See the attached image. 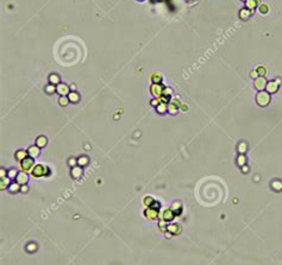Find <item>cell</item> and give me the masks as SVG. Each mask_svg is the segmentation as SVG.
<instances>
[{
  "label": "cell",
  "mask_w": 282,
  "mask_h": 265,
  "mask_svg": "<svg viewBox=\"0 0 282 265\" xmlns=\"http://www.w3.org/2000/svg\"><path fill=\"white\" fill-rule=\"evenodd\" d=\"M270 100H271V94H269L267 90H261V92H257L256 94V102L260 107H267L269 104H270Z\"/></svg>",
  "instance_id": "6da1fadb"
},
{
  "label": "cell",
  "mask_w": 282,
  "mask_h": 265,
  "mask_svg": "<svg viewBox=\"0 0 282 265\" xmlns=\"http://www.w3.org/2000/svg\"><path fill=\"white\" fill-rule=\"evenodd\" d=\"M31 175L36 178H40V177H43V176H48L50 175V169L46 167V165H43V164H36L32 171H31Z\"/></svg>",
  "instance_id": "7a4b0ae2"
},
{
  "label": "cell",
  "mask_w": 282,
  "mask_h": 265,
  "mask_svg": "<svg viewBox=\"0 0 282 265\" xmlns=\"http://www.w3.org/2000/svg\"><path fill=\"white\" fill-rule=\"evenodd\" d=\"M19 163H20V169H22V171L31 172L33 167H35V158H32V157L29 156V157H26L25 159H23V161L19 162Z\"/></svg>",
  "instance_id": "3957f363"
},
{
  "label": "cell",
  "mask_w": 282,
  "mask_h": 265,
  "mask_svg": "<svg viewBox=\"0 0 282 265\" xmlns=\"http://www.w3.org/2000/svg\"><path fill=\"white\" fill-rule=\"evenodd\" d=\"M180 106H181V101L177 97H173L170 99L169 104H168V112L170 114H176L177 111L180 110Z\"/></svg>",
  "instance_id": "277c9868"
},
{
  "label": "cell",
  "mask_w": 282,
  "mask_h": 265,
  "mask_svg": "<svg viewBox=\"0 0 282 265\" xmlns=\"http://www.w3.org/2000/svg\"><path fill=\"white\" fill-rule=\"evenodd\" d=\"M163 89H164V86L162 83H153L150 86V93L151 95H154V98H160L163 95Z\"/></svg>",
  "instance_id": "5b68a950"
},
{
  "label": "cell",
  "mask_w": 282,
  "mask_h": 265,
  "mask_svg": "<svg viewBox=\"0 0 282 265\" xmlns=\"http://www.w3.org/2000/svg\"><path fill=\"white\" fill-rule=\"evenodd\" d=\"M267 83H268V81H267V79H266L264 76H258L257 79H255L254 80V87L258 90V92L266 90Z\"/></svg>",
  "instance_id": "8992f818"
},
{
  "label": "cell",
  "mask_w": 282,
  "mask_h": 265,
  "mask_svg": "<svg viewBox=\"0 0 282 265\" xmlns=\"http://www.w3.org/2000/svg\"><path fill=\"white\" fill-rule=\"evenodd\" d=\"M160 215V209H155V208H151V207H146V209L144 210V216L148 219V220H157Z\"/></svg>",
  "instance_id": "52a82bcc"
},
{
  "label": "cell",
  "mask_w": 282,
  "mask_h": 265,
  "mask_svg": "<svg viewBox=\"0 0 282 265\" xmlns=\"http://www.w3.org/2000/svg\"><path fill=\"white\" fill-rule=\"evenodd\" d=\"M56 93L60 94L61 97H68V94L70 93V87L64 82H61L60 84L56 86Z\"/></svg>",
  "instance_id": "ba28073f"
},
{
  "label": "cell",
  "mask_w": 282,
  "mask_h": 265,
  "mask_svg": "<svg viewBox=\"0 0 282 265\" xmlns=\"http://www.w3.org/2000/svg\"><path fill=\"white\" fill-rule=\"evenodd\" d=\"M279 88H280V84L277 83L275 80H270V81H268V83H267L266 90L268 92L269 94H275L279 90Z\"/></svg>",
  "instance_id": "9c48e42d"
},
{
  "label": "cell",
  "mask_w": 282,
  "mask_h": 265,
  "mask_svg": "<svg viewBox=\"0 0 282 265\" xmlns=\"http://www.w3.org/2000/svg\"><path fill=\"white\" fill-rule=\"evenodd\" d=\"M175 214H174V212L171 210V208H166V209L162 212V219L161 220H164V221H167V223H169V221H173L174 219H175Z\"/></svg>",
  "instance_id": "30bf717a"
},
{
  "label": "cell",
  "mask_w": 282,
  "mask_h": 265,
  "mask_svg": "<svg viewBox=\"0 0 282 265\" xmlns=\"http://www.w3.org/2000/svg\"><path fill=\"white\" fill-rule=\"evenodd\" d=\"M29 181V176H28V172L25 171H19L18 172V176L15 177V182H18L20 185H24L26 184Z\"/></svg>",
  "instance_id": "8fae6325"
},
{
  "label": "cell",
  "mask_w": 282,
  "mask_h": 265,
  "mask_svg": "<svg viewBox=\"0 0 282 265\" xmlns=\"http://www.w3.org/2000/svg\"><path fill=\"white\" fill-rule=\"evenodd\" d=\"M181 231H182V227L179 223H170V225H168V232H170L173 236L180 234Z\"/></svg>",
  "instance_id": "7c38bea8"
},
{
  "label": "cell",
  "mask_w": 282,
  "mask_h": 265,
  "mask_svg": "<svg viewBox=\"0 0 282 265\" xmlns=\"http://www.w3.org/2000/svg\"><path fill=\"white\" fill-rule=\"evenodd\" d=\"M82 174H84L82 167H80V165H76V167L71 168L70 175H71V177H73V178H75V180H79V178H81Z\"/></svg>",
  "instance_id": "4fadbf2b"
},
{
  "label": "cell",
  "mask_w": 282,
  "mask_h": 265,
  "mask_svg": "<svg viewBox=\"0 0 282 265\" xmlns=\"http://www.w3.org/2000/svg\"><path fill=\"white\" fill-rule=\"evenodd\" d=\"M28 154L30 157L32 158H37L40 155H41V148H38L36 144L35 145H31L28 149Z\"/></svg>",
  "instance_id": "5bb4252c"
},
{
  "label": "cell",
  "mask_w": 282,
  "mask_h": 265,
  "mask_svg": "<svg viewBox=\"0 0 282 265\" xmlns=\"http://www.w3.org/2000/svg\"><path fill=\"white\" fill-rule=\"evenodd\" d=\"M253 13H254V12L250 11L248 7H243V8H240V11H239V18L242 20H248V19L251 17V14Z\"/></svg>",
  "instance_id": "9a60e30c"
},
{
  "label": "cell",
  "mask_w": 282,
  "mask_h": 265,
  "mask_svg": "<svg viewBox=\"0 0 282 265\" xmlns=\"http://www.w3.org/2000/svg\"><path fill=\"white\" fill-rule=\"evenodd\" d=\"M48 80H49V83L54 84V86H57V84L61 83V76L56 73H51L49 75V77H48Z\"/></svg>",
  "instance_id": "2e32d148"
},
{
  "label": "cell",
  "mask_w": 282,
  "mask_h": 265,
  "mask_svg": "<svg viewBox=\"0 0 282 265\" xmlns=\"http://www.w3.org/2000/svg\"><path fill=\"white\" fill-rule=\"evenodd\" d=\"M245 5H246V7H248L250 11L255 12V10L257 8V6L261 5V0H246V1H245Z\"/></svg>",
  "instance_id": "e0dca14e"
},
{
  "label": "cell",
  "mask_w": 282,
  "mask_h": 265,
  "mask_svg": "<svg viewBox=\"0 0 282 265\" xmlns=\"http://www.w3.org/2000/svg\"><path fill=\"white\" fill-rule=\"evenodd\" d=\"M170 208L174 212L175 215H180L182 213V203L180 201H175V202H173V205H171Z\"/></svg>",
  "instance_id": "ac0fdd59"
},
{
  "label": "cell",
  "mask_w": 282,
  "mask_h": 265,
  "mask_svg": "<svg viewBox=\"0 0 282 265\" xmlns=\"http://www.w3.org/2000/svg\"><path fill=\"white\" fill-rule=\"evenodd\" d=\"M150 80H151V82H153V83H162L163 76H162V74H161V73H158V71H154V73L151 74V76H150Z\"/></svg>",
  "instance_id": "d6986e66"
},
{
  "label": "cell",
  "mask_w": 282,
  "mask_h": 265,
  "mask_svg": "<svg viewBox=\"0 0 282 265\" xmlns=\"http://www.w3.org/2000/svg\"><path fill=\"white\" fill-rule=\"evenodd\" d=\"M14 156H15V159L18 162H22L23 159H25L26 157H29L28 150H17Z\"/></svg>",
  "instance_id": "ffe728a7"
},
{
  "label": "cell",
  "mask_w": 282,
  "mask_h": 265,
  "mask_svg": "<svg viewBox=\"0 0 282 265\" xmlns=\"http://www.w3.org/2000/svg\"><path fill=\"white\" fill-rule=\"evenodd\" d=\"M68 99H69V101H70L71 104H77L80 101L81 97H80V94L77 92H70L68 94Z\"/></svg>",
  "instance_id": "44dd1931"
},
{
  "label": "cell",
  "mask_w": 282,
  "mask_h": 265,
  "mask_svg": "<svg viewBox=\"0 0 282 265\" xmlns=\"http://www.w3.org/2000/svg\"><path fill=\"white\" fill-rule=\"evenodd\" d=\"M20 184L18 183V182H12L11 184H10V187H9V192L10 193H12V194H15V193H18V192H20Z\"/></svg>",
  "instance_id": "7402d4cb"
},
{
  "label": "cell",
  "mask_w": 282,
  "mask_h": 265,
  "mask_svg": "<svg viewBox=\"0 0 282 265\" xmlns=\"http://www.w3.org/2000/svg\"><path fill=\"white\" fill-rule=\"evenodd\" d=\"M38 148H45L46 146V144H48V139L44 137V136H40V137H37V139H36V143H35Z\"/></svg>",
  "instance_id": "603a6c76"
},
{
  "label": "cell",
  "mask_w": 282,
  "mask_h": 265,
  "mask_svg": "<svg viewBox=\"0 0 282 265\" xmlns=\"http://www.w3.org/2000/svg\"><path fill=\"white\" fill-rule=\"evenodd\" d=\"M270 187L273 188V190L275 192H282V181L280 180H275L270 183Z\"/></svg>",
  "instance_id": "cb8c5ba5"
},
{
  "label": "cell",
  "mask_w": 282,
  "mask_h": 265,
  "mask_svg": "<svg viewBox=\"0 0 282 265\" xmlns=\"http://www.w3.org/2000/svg\"><path fill=\"white\" fill-rule=\"evenodd\" d=\"M156 112L158 114H166L168 112V104H162L160 102V105L156 107Z\"/></svg>",
  "instance_id": "d4e9b609"
},
{
  "label": "cell",
  "mask_w": 282,
  "mask_h": 265,
  "mask_svg": "<svg viewBox=\"0 0 282 265\" xmlns=\"http://www.w3.org/2000/svg\"><path fill=\"white\" fill-rule=\"evenodd\" d=\"M10 184H11V178H9V177H5V178H1V181H0V189H1V190H5V189H9V187H10Z\"/></svg>",
  "instance_id": "484cf974"
},
{
  "label": "cell",
  "mask_w": 282,
  "mask_h": 265,
  "mask_svg": "<svg viewBox=\"0 0 282 265\" xmlns=\"http://www.w3.org/2000/svg\"><path fill=\"white\" fill-rule=\"evenodd\" d=\"M88 163H89V158L87 156H80L77 158V165H80V167H86V165H88Z\"/></svg>",
  "instance_id": "4316f807"
},
{
  "label": "cell",
  "mask_w": 282,
  "mask_h": 265,
  "mask_svg": "<svg viewBox=\"0 0 282 265\" xmlns=\"http://www.w3.org/2000/svg\"><path fill=\"white\" fill-rule=\"evenodd\" d=\"M237 150H238L239 155H245L246 151H248V144L245 141H240L238 144V146H237Z\"/></svg>",
  "instance_id": "83f0119b"
},
{
  "label": "cell",
  "mask_w": 282,
  "mask_h": 265,
  "mask_svg": "<svg viewBox=\"0 0 282 265\" xmlns=\"http://www.w3.org/2000/svg\"><path fill=\"white\" fill-rule=\"evenodd\" d=\"M258 12L261 14H268L269 12H270V7H269V5H267V4H261L260 6H258Z\"/></svg>",
  "instance_id": "f1b7e54d"
},
{
  "label": "cell",
  "mask_w": 282,
  "mask_h": 265,
  "mask_svg": "<svg viewBox=\"0 0 282 265\" xmlns=\"http://www.w3.org/2000/svg\"><path fill=\"white\" fill-rule=\"evenodd\" d=\"M157 227H158V229H160L161 232H164V233H166V232L168 231V223L164 221V220H160Z\"/></svg>",
  "instance_id": "f546056e"
},
{
  "label": "cell",
  "mask_w": 282,
  "mask_h": 265,
  "mask_svg": "<svg viewBox=\"0 0 282 265\" xmlns=\"http://www.w3.org/2000/svg\"><path fill=\"white\" fill-rule=\"evenodd\" d=\"M154 202H155V200H154L151 196H145V197L143 199V203H144L145 207H151Z\"/></svg>",
  "instance_id": "4dcf8cb0"
},
{
  "label": "cell",
  "mask_w": 282,
  "mask_h": 265,
  "mask_svg": "<svg viewBox=\"0 0 282 265\" xmlns=\"http://www.w3.org/2000/svg\"><path fill=\"white\" fill-rule=\"evenodd\" d=\"M69 99H68V97H60L58 98V105L60 106H62V107H66V106H68L69 105Z\"/></svg>",
  "instance_id": "1f68e13d"
},
{
  "label": "cell",
  "mask_w": 282,
  "mask_h": 265,
  "mask_svg": "<svg viewBox=\"0 0 282 265\" xmlns=\"http://www.w3.org/2000/svg\"><path fill=\"white\" fill-rule=\"evenodd\" d=\"M44 92H45L46 94H54V93L56 92V86L49 83L48 86H45V88H44Z\"/></svg>",
  "instance_id": "d6a6232c"
},
{
  "label": "cell",
  "mask_w": 282,
  "mask_h": 265,
  "mask_svg": "<svg viewBox=\"0 0 282 265\" xmlns=\"http://www.w3.org/2000/svg\"><path fill=\"white\" fill-rule=\"evenodd\" d=\"M256 71H257L258 76H264V77H266V75H267V68H266L264 66H258Z\"/></svg>",
  "instance_id": "836d02e7"
},
{
  "label": "cell",
  "mask_w": 282,
  "mask_h": 265,
  "mask_svg": "<svg viewBox=\"0 0 282 265\" xmlns=\"http://www.w3.org/2000/svg\"><path fill=\"white\" fill-rule=\"evenodd\" d=\"M237 164L239 167H243V165L246 164V157H245V155H239L237 157Z\"/></svg>",
  "instance_id": "e575fe53"
},
{
  "label": "cell",
  "mask_w": 282,
  "mask_h": 265,
  "mask_svg": "<svg viewBox=\"0 0 282 265\" xmlns=\"http://www.w3.org/2000/svg\"><path fill=\"white\" fill-rule=\"evenodd\" d=\"M17 176H18V170H15V169H10V170L7 171V177H9V178L15 180Z\"/></svg>",
  "instance_id": "d590c367"
},
{
  "label": "cell",
  "mask_w": 282,
  "mask_h": 265,
  "mask_svg": "<svg viewBox=\"0 0 282 265\" xmlns=\"http://www.w3.org/2000/svg\"><path fill=\"white\" fill-rule=\"evenodd\" d=\"M163 95H166V97H173L174 95V90H173V88H170V87H164V89H163Z\"/></svg>",
  "instance_id": "8d00e7d4"
},
{
  "label": "cell",
  "mask_w": 282,
  "mask_h": 265,
  "mask_svg": "<svg viewBox=\"0 0 282 265\" xmlns=\"http://www.w3.org/2000/svg\"><path fill=\"white\" fill-rule=\"evenodd\" d=\"M68 165L70 168H74L77 165V158H74V157H70L68 159Z\"/></svg>",
  "instance_id": "74e56055"
},
{
  "label": "cell",
  "mask_w": 282,
  "mask_h": 265,
  "mask_svg": "<svg viewBox=\"0 0 282 265\" xmlns=\"http://www.w3.org/2000/svg\"><path fill=\"white\" fill-rule=\"evenodd\" d=\"M170 97H166V95H162V97H160L158 98V100H160V102H162V104H169L170 101Z\"/></svg>",
  "instance_id": "f35d334b"
},
{
  "label": "cell",
  "mask_w": 282,
  "mask_h": 265,
  "mask_svg": "<svg viewBox=\"0 0 282 265\" xmlns=\"http://www.w3.org/2000/svg\"><path fill=\"white\" fill-rule=\"evenodd\" d=\"M26 250H28L29 252H33L37 250V245L36 244H33V243H31V244H29L28 246H26Z\"/></svg>",
  "instance_id": "ab89813d"
},
{
  "label": "cell",
  "mask_w": 282,
  "mask_h": 265,
  "mask_svg": "<svg viewBox=\"0 0 282 265\" xmlns=\"http://www.w3.org/2000/svg\"><path fill=\"white\" fill-rule=\"evenodd\" d=\"M150 105H151L153 107H155V108H156V107L160 105V100H158L157 98H154L153 100H150Z\"/></svg>",
  "instance_id": "60d3db41"
},
{
  "label": "cell",
  "mask_w": 282,
  "mask_h": 265,
  "mask_svg": "<svg viewBox=\"0 0 282 265\" xmlns=\"http://www.w3.org/2000/svg\"><path fill=\"white\" fill-rule=\"evenodd\" d=\"M6 175H7V171H6L4 168H1V169H0V178H5V177H7Z\"/></svg>",
  "instance_id": "b9f144b4"
},
{
  "label": "cell",
  "mask_w": 282,
  "mask_h": 265,
  "mask_svg": "<svg viewBox=\"0 0 282 265\" xmlns=\"http://www.w3.org/2000/svg\"><path fill=\"white\" fill-rule=\"evenodd\" d=\"M250 77H251L253 80H255V79H257V77H258V74H257V71H256V70L250 71Z\"/></svg>",
  "instance_id": "7bdbcfd3"
},
{
  "label": "cell",
  "mask_w": 282,
  "mask_h": 265,
  "mask_svg": "<svg viewBox=\"0 0 282 265\" xmlns=\"http://www.w3.org/2000/svg\"><path fill=\"white\" fill-rule=\"evenodd\" d=\"M242 168V172H244V174H248L249 172V170H250V168L248 167V164H245V165H243Z\"/></svg>",
  "instance_id": "ee69618b"
},
{
  "label": "cell",
  "mask_w": 282,
  "mask_h": 265,
  "mask_svg": "<svg viewBox=\"0 0 282 265\" xmlns=\"http://www.w3.org/2000/svg\"><path fill=\"white\" fill-rule=\"evenodd\" d=\"M20 192H22V193H28V192H29V187L26 185V184L22 185V187H20Z\"/></svg>",
  "instance_id": "f6af8a7d"
},
{
  "label": "cell",
  "mask_w": 282,
  "mask_h": 265,
  "mask_svg": "<svg viewBox=\"0 0 282 265\" xmlns=\"http://www.w3.org/2000/svg\"><path fill=\"white\" fill-rule=\"evenodd\" d=\"M180 110H181L182 112L188 111V105H187V104H181V106H180Z\"/></svg>",
  "instance_id": "bcb514c9"
},
{
  "label": "cell",
  "mask_w": 282,
  "mask_h": 265,
  "mask_svg": "<svg viewBox=\"0 0 282 265\" xmlns=\"http://www.w3.org/2000/svg\"><path fill=\"white\" fill-rule=\"evenodd\" d=\"M160 207H161V205H160V202H157V201H155V202L153 203V206H151V208H155V209H160Z\"/></svg>",
  "instance_id": "7dc6e473"
},
{
  "label": "cell",
  "mask_w": 282,
  "mask_h": 265,
  "mask_svg": "<svg viewBox=\"0 0 282 265\" xmlns=\"http://www.w3.org/2000/svg\"><path fill=\"white\" fill-rule=\"evenodd\" d=\"M69 87H70V92H76V86L74 83H71Z\"/></svg>",
  "instance_id": "c3c4849f"
},
{
  "label": "cell",
  "mask_w": 282,
  "mask_h": 265,
  "mask_svg": "<svg viewBox=\"0 0 282 265\" xmlns=\"http://www.w3.org/2000/svg\"><path fill=\"white\" fill-rule=\"evenodd\" d=\"M171 236H173V234H171L170 232H168V231L166 232V238H167V239H170V238H171Z\"/></svg>",
  "instance_id": "681fc988"
},
{
  "label": "cell",
  "mask_w": 282,
  "mask_h": 265,
  "mask_svg": "<svg viewBox=\"0 0 282 265\" xmlns=\"http://www.w3.org/2000/svg\"><path fill=\"white\" fill-rule=\"evenodd\" d=\"M275 81H276V82H277V83H279V84H280V86H281V80H280V79H276V80H275Z\"/></svg>",
  "instance_id": "f907efd6"
},
{
  "label": "cell",
  "mask_w": 282,
  "mask_h": 265,
  "mask_svg": "<svg viewBox=\"0 0 282 265\" xmlns=\"http://www.w3.org/2000/svg\"><path fill=\"white\" fill-rule=\"evenodd\" d=\"M186 1H188V2H193L194 0H186Z\"/></svg>",
  "instance_id": "816d5d0a"
},
{
  "label": "cell",
  "mask_w": 282,
  "mask_h": 265,
  "mask_svg": "<svg viewBox=\"0 0 282 265\" xmlns=\"http://www.w3.org/2000/svg\"><path fill=\"white\" fill-rule=\"evenodd\" d=\"M137 1H144V0H137Z\"/></svg>",
  "instance_id": "f5cc1de1"
},
{
  "label": "cell",
  "mask_w": 282,
  "mask_h": 265,
  "mask_svg": "<svg viewBox=\"0 0 282 265\" xmlns=\"http://www.w3.org/2000/svg\"><path fill=\"white\" fill-rule=\"evenodd\" d=\"M242 1H246V0H242Z\"/></svg>",
  "instance_id": "db71d44e"
}]
</instances>
